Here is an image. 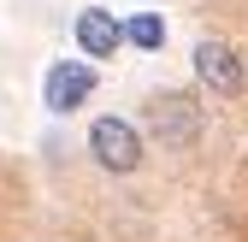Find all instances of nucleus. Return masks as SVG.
<instances>
[{
    "instance_id": "obj_3",
    "label": "nucleus",
    "mask_w": 248,
    "mask_h": 242,
    "mask_svg": "<svg viewBox=\"0 0 248 242\" xmlns=\"http://www.w3.org/2000/svg\"><path fill=\"white\" fill-rule=\"evenodd\" d=\"M195 77L213 95H242V83H248V71H242V59H236L231 42H201L195 47Z\"/></svg>"
},
{
    "instance_id": "obj_5",
    "label": "nucleus",
    "mask_w": 248,
    "mask_h": 242,
    "mask_svg": "<svg viewBox=\"0 0 248 242\" xmlns=\"http://www.w3.org/2000/svg\"><path fill=\"white\" fill-rule=\"evenodd\" d=\"M95 95V71L89 65H53L47 71V112H77Z\"/></svg>"
},
{
    "instance_id": "obj_1",
    "label": "nucleus",
    "mask_w": 248,
    "mask_h": 242,
    "mask_svg": "<svg viewBox=\"0 0 248 242\" xmlns=\"http://www.w3.org/2000/svg\"><path fill=\"white\" fill-rule=\"evenodd\" d=\"M148 130L160 148H195L201 136V106L189 95H154L148 101Z\"/></svg>"
},
{
    "instance_id": "obj_2",
    "label": "nucleus",
    "mask_w": 248,
    "mask_h": 242,
    "mask_svg": "<svg viewBox=\"0 0 248 242\" xmlns=\"http://www.w3.org/2000/svg\"><path fill=\"white\" fill-rule=\"evenodd\" d=\"M89 154L107 171H136L142 166V136H136V124H124V118H95V124H89Z\"/></svg>"
},
{
    "instance_id": "obj_6",
    "label": "nucleus",
    "mask_w": 248,
    "mask_h": 242,
    "mask_svg": "<svg viewBox=\"0 0 248 242\" xmlns=\"http://www.w3.org/2000/svg\"><path fill=\"white\" fill-rule=\"evenodd\" d=\"M124 36H130L136 47H148V53H154V47L166 42V24L154 18V12H142V18H130V30H124Z\"/></svg>"
},
{
    "instance_id": "obj_4",
    "label": "nucleus",
    "mask_w": 248,
    "mask_h": 242,
    "mask_svg": "<svg viewBox=\"0 0 248 242\" xmlns=\"http://www.w3.org/2000/svg\"><path fill=\"white\" fill-rule=\"evenodd\" d=\"M77 47H83L89 59H112V53L124 47V24H118L107 6H83V12H77Z\"/></svg>"
}]
</instances>
